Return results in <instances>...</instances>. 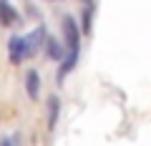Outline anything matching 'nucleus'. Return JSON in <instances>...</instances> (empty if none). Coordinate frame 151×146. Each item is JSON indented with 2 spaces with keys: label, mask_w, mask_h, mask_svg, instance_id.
Here are the masks:
<instances>
[{
  "label": "nucleus",
  "mask_w": 151,
  "mask_h": 146,
  "mask_svg": "<svg viewBox=\"0 0 151 146\" xmlns=\"http://www.w3.org/2000/svg\"><path fill=\"white\" fill-rule=\"evenodd\" d=\"M43 40H45V30H43V28H35V30L25 38V55H28V58L35 55L38 50H40V45H45Z\"/></svg>",
  "instance_id": "f03ea898"
},
{
  "label": "nucleus",
  "mask_w": 151,
  "mask_h": 146,
  "mask_svg": "<svg viewBox=\"0 0 151 146\" xmlns=\"http://www.w3.org/2000/svg\"><path fill=\"white\" fill-rule=\"evenodd\" d=\"M18 20V13L13 10V5L8 0H0V25H13Z\"/></svg>",
  "instance_id": "20e7f679"
},
{
  "label": "nucleus",
  "mask_w": 151,
  "mask_h": 146,
  "mask_svg": "<svg viewBox=\"0 0 151 146\" xmlns=\"http://www.w3.org/2000/svg\"><path fill=\"white\" fill-rule=\"evenodd\" d=\"M45 50H48L50 58H63V48H60V43L55 38H48V43H45Z\"/></svg>",
  "instance_id": "423d86ee"
},
{
  "label": "nucleus",
  "mask_w": 151,
  "mask_h": 146,
  "mask_svg": "<svg viewBox=\"0 0 151 146\" xmlns=\"http://www.w3.org/2000/svg\"><path fill=\"white\" fill-rule=\"evenodd\" d=\"M63 33H65V45H68V55H65L63 65H60L58 70V78L63 81L65 73H70L76 65V60H78V40H81V35H78V28H76L73 18H63Z\"/></svg>",
  "instance_id": "f257e3e1"
},
{
  "label": "nucleus",
  "mask_w": 151,
  "mask_h": 146,
  "mask_svg": "<svg viewBox=\"0 0 151 146\" xmlns=\"http://www.w3.org/2000/svg\"><path fill=\"white\" fill-rule=\"evenodd\" d=\"M55 114H58V98H50V126L55 124Z\"/></svg>",
  "instance_id": "0eeeda50"
},
{
  "label": "nucleus",
  "mask_w": 151,
  "mask_h": 146,
  "mask_svg": "<svg viewBox=\"0 0 151 146\" xmlns=\"http://www.w3.org/2000/svg\"><path fill=\"white\" fill-rule=\"evenodd\" d=\"M8 48H10V58H13V63H20L23 58H25V38H13L10 40V45H8Z\"/></svg>",
  "instance_id": "7ed1b4c3"
},
{
  "label": "nucleus",
  "mask_w": 151,
  "mask_h": 146,
  "mask_svg": "<svg viewBox=\"0 0 151 146\" xmlns=\"http://www.w3.org/2000/svg\"><path fill=\"white\" fill-rule=\"evenodd\" d=\"M25 91L30 98H38V93H40V78H38L35 70H28V76H25Z\"/></svg>",
  "instance_id": "39448f33"
}]
</instances>
